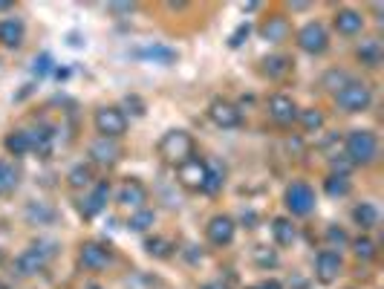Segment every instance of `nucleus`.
I'll use <instances>...</instances> for the list:
<instances>
[{"label":"nucleus","mask_w":384,"mask_h":289,"mask_svg":"<svg viewBox=\"0 0 384 289\" xmlns=\"http://www.w3.org/2000/svg\"><path fill=\"white\" fill-rule=\"evenodd\" d=\"M347 81H353V78H347L344 72H329V75L324 78V84H327L329 90H335V93H338L341 87H344V84H347Z\"/></svg>","instance_id":"f704fd0d"},{"label":"nucleus","mask_w":384,"mask_h":289,"mask_svg":"<svg viewBox=\"0 0 384 289\" xmlns=\"http://www.w3.org/2000/svg\"><path fill=\"white\" fill-rule=\"evenodd\" d=\"M248 32H251V26H248V23H240V26L231 32V38H229V47H231V50H237V47L243 44V40L248 38Z\"/></svg>","instance_id":"c9c22d12"},{"label":"nucleus","mask_w":384,"mask_h":289,"mask_svg":"<svg viewBox=\"0 0 384 289\" xmlns=\"http://www.w3.org/2000/svg\"><path fill=\"white\" fill-rule=\"evenodd\" d=\"M269 116L278 121V125H292V121L297 119V104L292 102V96L275 93L269 99Z\"/></svg>","instance_id":"ddd939ff"},{"label":"nucleus","mask_w":384,"mask_h":289,"mask_svg":"<svg viewBox=\"0 0 384 289\" xmlns=\"http://www.w3.org/2000/svg\"><path fill=\"white\" fill-rule=\"evenodd\" d=\"M107 200H110V182H96V188H93V194L84 200V205H81V214L84 217H96L104 205H107Z\"/></svg>","instance_id":"dca6fc26"},{"label":"nucleus","mask_w":384,"mask_h":289,"mask_svg":"<svg viewBox=\"0 0 384 289\" xmlns=\"http://www.w3.org/2000/svg\"><path fill=\"white\" fill-rule=\"evenodd\" d=\"M0 289H9V286H6V283H4V280H0Z\"/></svg>","instance_id":"a18cd8bd"},{"label":"nucleus","mask_w":384,"mask_h":289,"mask_svg":"<svg viewBox=\"0 0 384 289\" xmlns=\"http://www.w3.org/2000/svg\"><path fill=\"white\" fill-rule=\"evenodd\" d=\"M53 258H55V243H53V240H38V243H32L29 249H23V252L18 255L15 269H18V275L29 278V275L44 272V266H47Z\"/></svg>","instance_id":"f257e3e1"},{"label":"nucleus","mask_w":384,"mask_h":289,"mask_svg":"<svg viewBox=\"0 0 384 289\" xmlns=\"http://www.w3.org/2000/svg\"><path fill=\"white\" fill-rule=\"evenodd\" d=\"M159 153H162L168 162L182 165L185 159L194 156V139H191V133H185V131H168V133L159 139Z\"/></svg>","instance_id":"7ed1b4c3"},{"label":"nucleus","mask_w":384,"mask_h":289,"mask_svg":"<svg viewBox=\"0 0 384 289\" xmlns=\"http://www.w3.org/2000/svg\"><path fill=\"white\" fill-rule=\"evenodd\" d=\"M67 182H70V188H87V185H93V168L90 165H75V168L67 174Z\"/></svg>","instance_id":"a878e982"},{"label":"nucleus","mask_w":384,"mask_h":289,"mask_svg":"<svg viewBox=\"0 0 384 289\" xmlns=\"http://www.w3.org/2000/svg\"><path fill=\"white\" fill-rule=\"evenodd\" d=\"M335 96H338V107L347 113H364L373 104V90L364 81H347Z\"/></svg>","instance_id":"20e7f679"},{"label":"nucleus","mask_w":384,"mask_h":289,"mask_svg":"<svg viewBox=\"0 0 384 289\" xmlns=\"http://www.w3.org/2000/svg\"><path fill=\"white\" fill-rule=\"evenodd\" d=\"M153 220H156V214H153L150 209H136V212L131 214V220H127V229H133V231H148V229L153 226Z\"/></svg>","instance_id":"c756f323"},{"label":"nucleus","mask_w":384,"mask_h":289,"mask_svg":"<svg viewBox=\"0 0 384 289\" xmlns=\"http://www.w3.org/2000/svg\"><path fill=\"white\" fill-rule=\"evenodd\" d=\"M145 249L153 258H168L174 246H170V240H165V237H150V240H145Z\"/></svg>","instance_id":"473e14b6"},{"label":"nucleus","mask_w":384,"mask_h":289,"mask_svg":"<svg viewBox=\"0 0 384 289\" xmlns=\"http://www.w3.org/2000/svg\"><path fill=\"white\" fill-rule=\"evenodd\" d=\"M289 58L286 55H269V58H263V72L269 75V78H280V75H286L289 72Z\"/></svg>","instance_id":"c85d7f7f"},{"label":"nucleus","mask_w":384,"mask_h":289,"mask_svg":"<svg viewBox=\"0 0 384 289\" xmlns=\"http://www.w3.org/2000/svg\"><path fill=\"white\" fill-rule=\"evenodd\" d=\"M93 121H96V131L102 133V139H119L127 131V116L119 107H99Z\"/></svg>","instance_id":"39448f33"},{"label":"nucleus","mask_w":384,"mask_h":289,"mask_svg":"<svg viewBox=\"0 0 384 289\" xmlns=\"http://www.w3.org/2000/svg\"><path fill=\"white\" fill-rule=\"evenodd\" d=\"M283 200H286L289 214H295V217H307L315 209V191L307 182H292L286 188V197Z\"/></svg>","instance_id":"423d86ee"},{"label":"nucleus","mask_w":384,"mask_h":289,"mask_svg":"<svg viewBox=\"0 0 384 289\" xmlns=\"http://www.w3.org/2000/svg\"><path fill=\"white\" fill-rule=\"evenodd\" d=\"M234 231H237V226H234V220L229 214L211 217L208 226H205V234H208V240L214 243V246H229L234 240Z\"/></svg>","instance_id":"9d476101"},{"label":"nucleus","mask_w":384,"mask_h":289,"mask_svg":"<svg viewBox=\"0 0 384 289\" xmlns=\"http://www.w3.org/2000/svg\"><path fill=\"white\" fill-rule=\"evenodd\" d=\"M324 191H327L329 197H347V194H350V180H347V174H329V177L324 180Z\"/></svg>","instance_id":"bb28decb"},{"label":"nucleus","mask_w":384,"mask_h":289,"mask_svg":"<svg viewBox=\"0 0 384 289\" xmlns=\"http://www.w3.org/2000/svg\"><path fill=\"white\" fill-rule=\"evenodd\" d=\"M335 29H338V35L353 38L364 29V15L356 12V9H338L335 12Z\"/></svg>","instance_id":"2eb2a0df"},{"label":"nucleus","mask_w":384,"mask_h":289,"mask_svg":"<svg viewBox=\"0 0 384 289\" xmlns=\"http://www.w3.org/2000/svg\"><path fill=\"white\" fill-rule=\"evenodd\" d=\"M119 202L127 205V209H145L148 188H145L139 180H127V182L119 188Z\"/></svg>","instance_id":"4468645a"},{"label":"nucleus","mask_w":384,"mask_h":289,"mask_svg":"<svg viewBox=\"0 0 384 289\" xmlns=\"http://www.w3.org/2000/svg\"><path fill=\"white\" fill-rule=\"evenodd\" d=\"M18 180H21V174H18L15 165L0 162V194H9L12 188H18Z\"/></svg>","instance_id":"cd10ccee"},{"label":"nucleus","mask_w":384,"mask_h":289,"mask_svg":"<svg viewBox=\"0 0 384 289\" xmlns=\"http://www.w3.org/2000/svg\"><path fill=\"white\" fill-rule=\"evenodd\" d=\"M272 231H275L278 246H292L295 243V226H292L289 217H275L272 220Z\"/></svg>","instance_id":"393cba45"},{"label":"nucleus","mask_w":384,"mask_h":289,"mask_svg":"<svg viewBox=\"0 0 384 289\" xmlns=\"http://www.w3.org/2000/svg\"><path fill=\"white\" fill-rule=\"evenodd\" d=\"M327 237H329L332 243H344V240H347V234L341 231V229H329V231H327Z\"/></svg>","instance_id":"58836bf2"},{"label":"nucleus","mask_w":384,"mask_h":289,"mask_svg":"<svg viewBox=\"0 0 384 289\" xmlns=\"http://www.w3.org/2000/svg\"><path fill=\"white\" fill-rule=\"evenodd\" d=\"M353 252L361 261H373L375 258V243L370 237H358V240H353Z\"/></svg>","instance_id":"72a5a7b5"},{"label":"nucleus","mask_w":384,"mask_h":289,"mask_svg":"<svg viewBox=\"0 0 384 289\" xmlns=\"http://www.w3.org/2000/svg\"><path fill=\"white\" fill-rule=\"evenodd\" d=\"M297 47H301L304 53H309V55H321L329 47V35H327V29L321 23L312 21V23L297 29Z\"/></svg>","instance_id":"0eeeda50"},{"label":"nucleus","mask_w":384,"mask_h":289,"mask_svg":"<svg viewBox=\"0 0 384 289\" xmlns=\"http://www.w3.org/2000/svg\"><path fill=\"white\" fill-rule=\"evenodd\" d=\"M208 116H211V121H214L217 128H223V131L240 128V121H243V113L237 110V104H231V102H226V99L211 102V107H208Z\"/></svg>","instance_id":"6e6552de"},{"label":"nucleus","mask_w":384,"mask_h":289,"mask_svg":"<svg viewBox=\"0 0 384 289\" xmlns=\"http://www.w3.org/2000/svg\"><path fill=\"white\" fill-rule=\"evenodd\" d=\"M356 55H358V61H361V64H367V67H378V64H381V58H384L381 40H378V38H367V40H361Z\"/></svg>","instance_id":"aec40b11"},{"label":"nucleus","mask_w":384,"mask_h":289,"mask_svg":"<svg viewBox=\"0 0 384 289\" xmlns=\"http://www.w3.org/2000/svg\"><path fill=\"white\" fill-rule=\"evenodd\" d=\"M353 220H356V226L358 229H373V226H378V209L373 202H361V205H356L353 209Z\"/></svg>","instance_id":"5701e85b"},{"label":"nucleus","mask_w":384,"mask_h":289,"mask_svg":"<svg viewBox=\"0 0 384 289\" xmlns=\"http://www.w3.org/2000/svg\"><path fill=\"white\" fill-rule=\"evenodd\" d=\"M136 58L142 61H153V64H162V67H170V64H177V50H170L165 44H153V47H142L136 50Z\"/></svg>","instance_id":"f3484780"},{"label":"nucleus","mask_w":384,"mask_h":289,"mask_svg":"<svg viewBox=\"0 0 384 289\" xmlns=\"http://www.w3.org/2000/svg\"><path fill=\"white\" fill-rule=\"evenodd\" d=\"M23 35H26V29H23V21H18V18H6V21H0V44L4 47H21L23 44Z\"/></svg>","instance_id":"a211bd4d"},{"label":"nucleus","mask_w":384,"mask_h":289,"mask_svg":"<svg viewBox=\"0 0 384 289\" xmlns=\"http://www.w3.org/2000/svg\"><path fill=\"white\" fill-rule=\"evenodd\" d=\"M119 145L113 142V139H99V142H93L90 145V156H93V162H99V165H113L116 159H119Z\"/></svg>","instance_id":"6ab92c4d"},{"label":"nucleus","mask_w":384,"mask_h":289,"mask_svg":"<svg viewBox=\"0 0 384 289\" xmlns=\"http://www.w3.org/2000/svg\"><path fill=\"white\" fill-rule=\"evenodd\" d=\"M289 21L286 18H280V15H272L266 23H263V29H260V35L266 38V40H272V44H280V40H286L289 38Z\"/></svg>","instance_id":"412c9836"},{"label":"nucleus","mask_w":384,"mask_h":289,"mask_svg":"<svg viewBox=\"0 0 384 289\" xmlns=\"http://www.w3.org/2000/svg\"><path fill=\"white\" fill-rule=\"evenodd\" d=\"M87 289H102V286H96V283H90V286H87Z\"/></svg>","instance_id":"c03bdc74"},{"label":"nucleus","mask_w":384,"mask_h":289,"mask_svg":"<svg viewBox=\"0 0 384 289\" xmlns=\"http://www.w3.org/2000/svg\"><path fill=\"white\" fill-rule=\"evenodd\" d=\"M9 6H12V4H4V0H0V9H9Z\"/></svg>","instance_id":"37998d69"},{"label":"nucleus","mask_w":384,"mask_h":289,"mask_svg":"<svg viewBox=\"0 0 384 289\" xmlns=\"http://www.w3.org/2000/svg\"><path fill=\"white\" fill-rule=\"evenodd\" d=\"M254 261H258L260 266H275V263H278V255H275V252H269L266 246H260V249L254 252Z\"/></svg>","instance_id":"e433bc0d"},{"label":"nucleus","mask_w":384,"mask_h":289,"mask_svg":"<svg viewBox=\"0 0 384 289\" xmlns=\"http://www.w3.org/2000/svg\"><path fill=\"white\" fill-rule=\"evenodd\" d=\"M4 145H6V151H9L12 156H26V153L32 151V142H29V133H26V131H12Z\"/></svg>","instance_id":"b1692460"},{"label":"nucleus","mask_w":384,"mask_h":289,"mask_svg":"<svg viewBox=\"0 0 384 289\" xmlns=\"http://www.w3.org/2000/svg\"><path fill=\"white\" fill-rule=\"evenodd\" d=\"M223 168L217 165H208V174H205V182H202V194H217L223 188Z\"/></svg>","instance_id":"2f4dec72"},{"label":"nucleus","mask_w":384,"mask_h":289,"mask_svg":"<svg viewBox=\"0 0 384 289\" xmlns=\"http://www.w3.org/2000/svg\"><path fill=\"white\" fill-rule=\"evenodd\" d=\"M29 133V142H32V151L38 153H50L53 148V139H55V131L50 125H38L35 131H26Z\"/></svg>","instance_id":"4be33fe9"},{"label":"nucleus","mask_w":384,"mask_h":289,"mask_svg":"<svg viewBox=\"0 0 384 289\" xmlns=\"http://www.w3.org/2000/svg\"><path fill=\"white\" fill-rule=\"evenodd\" d=\"M301 125H304V131H307V133L321 131V128H324V113H321L318 107H307V110H301Z\"/></svg>","instance_id":"7c9ffc66"},{"label":"nucleus","mask_w":384,"mask_h":289,"mask_svg":"<svg viewBox=\"0 0 384 289\" xmlns=\"http://www.w3.org/2000/svg\"><path fill=\"white\" fill-rule=\"evenodd\" d=\"M205 174H208V165L197 156L185 159L182 165H177V177L180 182L188 188V191H202V182H205Z\"/></svg>","instance_id":"1a4fd4ad"},{"label":"nucleus","mask_w":384,"mask_h":289,"mask_svg":"<svg viewBox=\"0 0 384 289\" xmlns=\"http://www.w3.org/2000/svg\"><path fill=\"white\" fill-rule=\"evenodd\" d=\"M341 269H344V261H341V255L332 252V249H324L315 258V275H318L321 283H332L341 275Z\"/></svg>","instance_id":"9b49d317"},{"label":"nucleus","mask_w":384,"mask_h":289,"mask_svg":"<svg viewBox=\"0 0 384 289\" xmlns=\"http://www.w3.org/2000/svg\"><path fill=\"white\" fill-rule=\"evenodd\" d=\"M113 12H133V4H113Z\"/></svg>","instance_id":"a19ab883"},{"label":"nucleus","mask_w":384,"mask_h":289,"mask_svg":"<svg viewBox=\"0 0 384 289\" xmlns=\"http://www.w3.org/2000/svg\"><path fill=\"white\" fill-rule=\"evenodd\" d=\"M202 289H226V286H223V283H205Z\"/></svg>","instance_id":"79ce46f5"},{"label":"nucleus","mask_w":384,"mask_h":289,"mask_svg":"<svg viewBox=\"0 0 384 289\" xmlns=\"http://www.w3.org/2000/svg\"><path fill=\"white\" fill-rule=\"evenodd\" d=\"M78 261L84 269H90V272H99L110 263V249L102 243H84L81 246V252H78Z\"/></svg>","instance_id":"f8f14e48"},{"label":"nucleus","mask_w":384,"mask_h":289,"mask_svg":"<svg viewBox=\"0 0 384 289\" xmlns=\"http://www.w3.org/2000/svg\"><path fill=\"white\" fill-rule=\"evenodd\" d=\"M344 148H347V159L353 165H370L378 153V139H375L373 131H353L347 136Z\"/></svg>","instance_id":"f03ea898"},{"label":"nucleus","mask_w":384,"mask_h":289,"mask_svg":"<svg viewBox=\"0 0 384 289\" xmlns=\"http://www.w3.org/2000/svg\"><path fill=\"white\" fill-rule=\"evenodd\" d=\"M254 289H283V286H280V280H275V278H269V280H263L260 286H254Z\"/></svg>","instance_id":"ea45409f"},{"label":"nucleus","mask_w":384,"mask_h":289,"mask_svg":"<svg viewBox=\"0 0 384 289\" xmlns=\"http://www.w3.org/2000/svg\"><path fill=\"white\" fill-rule=\"evenodd\" d=\"M35 75H47V72H55V67H53V58L50 55H40V58H35Z\"/></svg>","instance_id":"4c0bfd02"}]
</instances>
